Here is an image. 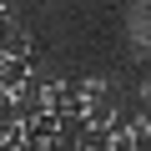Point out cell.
<instances>
[{
  "label": "cell",
  "mask_w": 151,
  "mask_h": 151,
  "mask_svg": "<svg viewBox=\"0 0 151 151\" xmlns=\"http://www.w3.org/2000/svg\"><path fill=\"white\" fill-rule=\"evenodd\" d=\"M0 55H30V35H25L20 20L10 15V5L0 10Z\"/></svg>",
  "instance_id": "2"
},
{
  "label": "cell",
  "mask_w": 151,
  "mask_h": 151,
  "mask_svg": "<svg viewBox=\"0 0 151 151\" xmlns=\"http://www.w3.org/2000/svg\"><path fill=\"white\" fill-rule=\"evenodd\" d=\"M30 76H35V60L30 55H0V91H5V96L25 91Z\"/></svg>",
  "instance_id": "1"
}]
</instances>
